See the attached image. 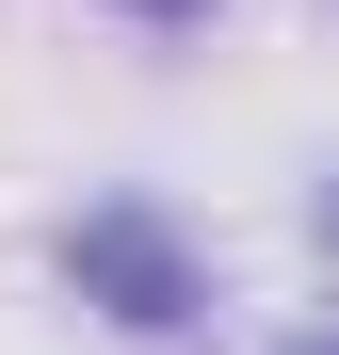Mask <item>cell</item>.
Returning <instances> with one entry per match:
<instances>
[{"instance_id":"obj_1","label":"cell","mask_w":339,"mask_h":355,"mask_svg":"<svg viewBox=\"0 0 339 355\" xmlns=\"http://www.w3.org/2000/svg\"><path fill=\"white\" fill-rule=\"evenodd\" d=\"M81 275H97L130 323H178V307H194V291H178V243H162L146 210H97V226H81Z\"/></svg>"}]
</instances>
